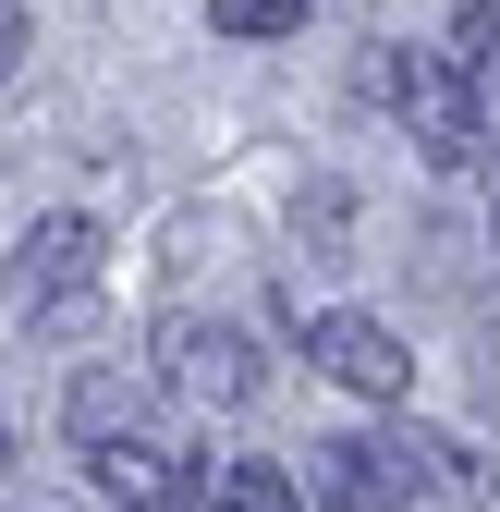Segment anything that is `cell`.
<instances>
[{"label":"cell","mask_w":500,"mask_h":512,"mask_svg":"<svg viewBox=\"0 0 500 512\" xmlns=\"http://www.w3.org/2000/svg\"><path fill=\"white\" fill-rule=\"evenodd\" d=\"M366 98H391L415 135H427L440 171H476L488 159V98L452 74V49H366Z\"/></svg>","instance_id":"cell-1"},{"label":"cell","mask_w":500,"mask_h":512,"mask_svg":"<svg viewBox=\"0 0 500 512\" xmlns=\"http://www.w3.org/2000/svg\"><path fill=\"white\" fill-rule=\"evenodd\" d=\"M257 342L232 330V317H171L159 330V391H183V403H208V415H244L257 403Z\"/></svg>","instance_id":"cell-2"},{"label":"cell","mask_w":500,"mask_h":512,"mask_svg":"<svg viewBox=\"0 0 500 512\" xmlns=\"http://www.w3.org/2000/svg\"><path fill=\"white\" fill-rule=\"evenodd\" d=\"M305 366H318L330 391H354V403H403V391H415V354L379 330V317H354V305L305 317Z\"/></svg>","instance_id":"cell-3"},{"label":"cell","mask_w":500,"mask_h":512,"mask_svg":"<svg viewBox=\"0 0 500 512\" xmlns=\"http://www.w3.org/2000/svg\"><path fill=\"white\" fill-rule=\"evenodd\" d=\"M86 476H98V500H110V512H196V464H183V452H159L147 427L98 439V452H86Z\"/></svg>","instance_id":"cell-4"},{"label":"cell","mask_w":500,"mask_h":512,"mask_svg":"<svg viewBox=\"0 0 500 512\" xmlns=\"http://www.w3.org/2000/svg\"><path fill=\"white\" fill-rule=\"evenodd\" d=\"M98 220H74V208H61V220H37L25 244H13V305H37V317H61V305H74L86 281H98Z\"/></svg>","instance_id":"cell-5"},{"label":"cell","mask_w":500,"mask_h":512,"mask_svg":"<svg viewBox=\"0 0 500 512\" xmlns=\"http://www.w3.org/2000/svg\"><path fill=\"white\" fill-rule=\"evenodd\" d=\"M305 500L318 512H403L391 464L366 452V439H305Z\"/></svg>","instance_id":"cell-6"},{"label":"cell","mask_w":500,"mask_h":512,"mask_svg":"<svg viewBox=\"0 0 500 512\" xmlns=\"http://www.w3.org/2000/svg\"><path fill=\"white\" fill-rule=\"evenodd\" d=\"M147 415V391H135V378H74V391H61V427H74V452H98V439H122V427H135Z\"/></svg>","instance_id":"cell-7"},{"label":"cell","mask_w":500,"mask_h":512,"mask_svg":"<svg viewBox=\"0 0 500 512\" xmlns=\"http://www.w3.org/2000/svg\"><path fill=\"white\" fill-rule=\"evenodd\" d=\"M452 74L500 110V0H464V13H452Z\"/></svg>","instance_id":"cell-8"},{"label":"cell","mask_w":500,"mask_h":512,"mask_svg":"<svg viewBox=\"0 0 500 512\" xmlns=\"http://www.w3.org/2000/svg\"><path fill=\"white\" fill-rule=\"evenodd\" d=\"M220 512H305V488L281 464H220Z\"/></svg>","instance_id":"cell-9"},{"label":"cell","mask_w":500,"mask_h":512,"mask_svg":"<svg viewBox=\"0 0 500 512\" xmlns=\"http://www.w3.org/2000/svg\"><path fill=\"white\" fill-rule=\"evenodd\" d=\"M208 25H220V37H293L305 0H208Z\"/></svg>","instance_id":"cell-10"},{"label":"cell","mask_w":500,"mask_h":512,"mask_svg":"<svg viewBox=\"0 0 500 512\" xmlns=\"http://www.w3.org/2000/svg\"><path fill=\"white\" fill-rule=\"evenodd\" d=\"M25 49H37V25H25V0H0V74H13Z\"/></svg>","instance_id":"cell-11"},{"label":"cell","mask_w":500,"mask_h":512,"mask_svg":"<svg viewBox=\"0 0 500 512\" xmlns=\"http://www.w3.org/2000/svg\"><path fill=\"white\" fill-rule=\"evenodd\" d=\"M0 476H13V403H0Z\"/></svg>","instance_id":"cell-12"}]
</instances>
